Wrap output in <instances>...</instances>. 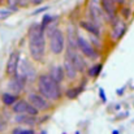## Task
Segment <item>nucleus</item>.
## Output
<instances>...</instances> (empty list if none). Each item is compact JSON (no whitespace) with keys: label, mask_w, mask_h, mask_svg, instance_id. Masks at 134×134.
Masks as SVG:
<instances>
[{"label":"nucleus","mask_w":134,"mask_h":134,"mask_svg":"<svg viewBox=\"0 0 134 134\" xmlns=\"http://www.w3.org/2000/svg\"><path fill=\"white\" fill-rule=\"evenodd\" d=\"M29 51L35 61L43 60L46 53L44 30L38 24H34L29 30Z\"/></svg>","instance_id":"1"},{"label":"nucleus","mask_w":134,"mask_h":134,"mask_svg":"<svg viewBox=\"0 0 134 134\" xmlns=\"http://www.w3.org/2000/svg\"><path fill=\"white\" fill-rule=\"evenodd\" d=\"M38 90L48 100H59L61 98L60 83L55 81L49 74H42L38 78Z\"/></svg>","instance_id":"2"},{"label":"nucleus","mask_w":134,"mask_h":134,"mask_svg":"<svg viewBox=\"0 0 134 134\" xmlns=\"http://www.w3.org/2000/svg\"><path fill=\"white\" fill-rule=\"evenodd\" d=\"M48 37H49V48L55 55H61L64 48H65V38L64 34L60 29L57 27H51L48 30Z\"/></svg>","instance_id":"3"},{"label":"nucleus","mask_w":134,"mask_h":134,"mask_svg":"<svg viewBox=\"0 0 134 134\" xmlns=\"http://www.w3.org/2000/svg\"><path fill=\"white\" fill-rule=\"evenodd\" d=\"M27 100L39 111H48L51 108V103L48 102V99L42 94H37V92H30L27 95Z\"/></svg>","instance_id":"4"},{"label":"nucleus","mask_w":134,"mask_h":134,"mask_svg":"<svg viewBox=\"0 0 134 134\" xmlns=\"http://www.w3.org/2000/svg\"><path fill=\"white\" fill-rule=\"evenodd\" d=\"M12 107H13L12 111L14 113H27V115H34V116L39 113V109H37L29 100H17Z\"/></svg>","instance_id":"5"},{"label":"nucleus","mask_w":134,"mask_h":134,"mask_svg":"<svg viewBox=\"0 0 134 134\" xmlns=\"http://www.w3.org/2000/svg\"><path fill=\"white\" fill-rule=\"evenodd\" d=\"M77 47H78V49L86 56V57H89V59H96V57H99V53H98V51L92 47V44L87 42L83 37H81V35H78V39H77Z\"/></svg>","instance_id":"6"},{"label":"nucleus","mask_w":134,"mask_h":134,"mask_svg":"<svg viewBox=\"0 0 134 134\" xmlns=\"http://www.w3.org/2000/svg\"><path fill=\"white\" fill-rule=\"evenodd\" d=\"M66 56H69L70 59H72V61L74 63V65H76V68H77V70L78 72H85V69H86V63H85V60H83V57L76 51V48H73V47H66Z\"/></svg>","instance_id":"7"},{"label":"nucleus","mask_w":134,"mask_h":134,"mask_svg":"<svg viewBox=\"0 0 134 134\" xmlns=\"http://www.w3.org/2000/svg\"><path fill=\"white\" fill-rule=\"evenodd\" d=\"M25 82H26V78L22 74H14L10 78V81L8 82V89L13 91L14 94H18V92L22 91L24 86H25Z\"/></svg>","instance_id":"8"},{"label":"nucleus","mask_w":134,"mask_h":134,"mask_svg":"<svg viewBox=\"0 0 134 134\" xmlns=\"http://www.w3.org/2000/svg\"><path fill=\"white\" fill-rule=\"evenodd\" d=\"M18 61H20V53L18 52H12L8 63H7V74L13 77L14 74H17V69H18Z\"/></svg>","instance_id":"9"},{"label":"nucleus","mask_w":134,"mask_h":134,"mask_svg":"<svg viewBox=\"0 0 134 134\" xmlns=\"http://www.w3.org/2000/svg\"><path fill=\"white\" fill-rule=\"evenodd\" d=\"M89 10H90V16H91V18H92V22L100 27V26H102V16H103V12H102V9L99 8L98 3L91 1L89 4Z\"/></svg>","instance_id":"10"},{"label":"nucleus","mask_w":134,"mask_h":134,"mask_svg":"<svg viewBox=\"0 0 134 134\" xmlns=\"http://www.w3.org/2000/svg\"><path fill=\"white\" fill-rule=\"evenodd\" d=\"M100 3L104 13L107 14V18L109 21H113L116 18V3L113 0H102Z\"/></svg>","instance_id":"11"},{"label":"nucleus","mask_w":134,"mask_h":134,"mask_svg":"<svg viewBox=\"0 0 134 134\" xmlns=\"http://www.w3.org/2000/svg\"><path fill=\"white\" fill-rule=\"evenodd\" d=\"M64 70H65V76L69 80H74L77 73H78L74 63L72 61V59L69 56H65V59H64Z\"/></svg>","instance_id":"12"},{"label":"nucleus","mask_w":134,"mask_h":134,"mask_svg":"<svg viewBox=\"0 0 134 134\" xmlns=\"http://www.w3.org/2000/svg\"><path fill=\"white\" fill-rule=\"evenodd\" d=\"M126 31V25L124 22H120V21H115V25H113V29H112V33H111V37L113 41H119L122 38V35L125 34Z\"/></svg>","instance_id":"13"},{"label":"nucleus","mask_w":134,"mask_h":134,"mask_svg":"<svg viewBox=\"0 0 134 134\" xmlns=\"http://www.w3.org/2000/svg\"><path fill=\"white\" fill-rule=\"evenodd\" d=\"M49 76H51V77H52L55 81H57L59 83H61V82H63V80H64V76H65L64 66H60V65H53V66L51 68Z\"/></svg>","instance_id":"14"},{"label":"nucleus","mask_w":134,"mask_h":134,"mask_svg":"<svg viewBox=\"0 0 134 134\" xmlns=\"http://www.w3.org/2000/svg\"><path fill=\"white\" fill-rule=\"evenodd\" d=\"M14 120H16V122L26 124V125H34L37 122V117L34 115H27V113H17Z\"/></svg>","instance_id":"15"},{"label":"nucleus","mask_w":134,"mask_h":134,"mask_svg":"<svg viewBox=\"0 0 134 134\" xmlns=\"http://www.w3.org/2000/svg\"><path fill=\"white\" fill-rule=\"evenodd\" d=\"M81 26L82 29H85L86 31H89L91 35H96V37H100V27L98 25H95L94 22H87V21H82L81 22Z\"/></svg>","instance_id":"16"},{"label":"nucleus","mask_w":134,"mask_h":134,"mask_svg":"<svg viewBox=\"0 0 134 134\" xmlns=\"http://www.w3.org/2000/svg\"><path fill=\"white\" fill-rule=\"evenodd\" d=\"M22 76L27 80V78H33L34 76H35V70H34V68L29 64V61L27 60H24V63H22Z\"/></svg>","instance_id":"17"},{"label":"nucleus","mask_w":134,"mask_h":134,"mask_svg":"<svg viewBox=\"0 0 134 134\" xmlns=\"http://www.w3.org/2000/svg\"><path fill=\"white\" fill-rule=\"evenodd\" d=\"M1 100H3V103H4L5 105L10 107V105H13V104L17 102V98H16L14 92H13V94H10V92H4V94L1 95Z\"/></svg>","instance_id":"18"},{"label":"nucleus","mask_w":134,"mask_h":134,"mask_svg":"<svg viewBox=\"0 0 134 134\" xmlns=\"http://www.w3.org/2000/svg\"><path fill=\"white\" fill-rule=\"evenodd\" d=\"M102 69H103V64H95V65L90 66V69H89V76H90V77H92V78L98 77V76L100 74Z\"/></svg>","instance_id":"19"},{"label":"nucleus","mask_w":134,"mask_h":134,"mask_svg":"<svg viewBox=\"0 0 134 134\" xmlns=\"http://www.w3.org/2000/svg\"><path fill=\"white\" fill-rule=\"evenodd\" d=\"M82 90H83V85H81L80 87H73V89H69L66 91V96L69 98V99H76L81 92H82Z\"/></svg>","instance_id":"20"},{"label":"nucleus","mask_w":134,"mask_h":134,"mask_svg":"<svg viewBox=\"0 0 134 134\" xmlns=\"http://www.w3.org/2000/svg\"><path fill=\"white\" fill-rule=\"evenodd\" d=\"M12 133L14 134H34L35 130L34 129H27V128H14L12 130Z\"/></svg>","instance_id":"21"},{"label":"nucleus","mask_w":134,"mask_h":134,"mask_svg":"<svg viewBox=\"0 0 134 134\" xmlns=\"http://www.w3.org/2000/svg\"><path fill=\"white\" fill-rule=\"evenodd\" d=\"M52 20H53V17H51L49 14H44V17H43V20H42V25H41V26L43 27V30L49 25V22H51Z\"/></svg>","instance_id":"22"},{"label":"nucleus","mask_w":134,"mask_h":134,"mask_svg":"<svg viewBox=\"0 0 134 134\" xmlns=\"http://www.w3.org/2000/svg\"><path fill=\"white\" fill-rule=\"evenodd\" d=\"M121 13H122V17H124L125 20H128V18H130V16H132V10H130L129 8H126V7H124V8H122V10H121Z\"/></svg>","instance_id":"23"},{"label":"nucleus","mask_w":134,"mask_h":134,"mask_svg":"<svg viewBox=\"0 0 134 134\" xmlns=\"http://www.w3.org/2000/svg\"><path fill=\"white\" fill-rule=\"evenodd\" d=\"M7 126H8L7 120L4 119V116H0V132H4L7 129Z\"/></svg>","instance_id":"24"},{"label":"nucleus","mask_w":134,"mask_h":134,"mask_svg":"<svg viewBox=\"0 0 134 134\" xmlns=\"http://www.w3.org/2000/svg\"><path fill=\"white\" fill-rule=\"evenodd\" d=\"M99 95H100L102 100L105 103V102H107V98H105V94H104V90H103V89H99Z\"/></svg>","instance_id":"25"},{"label":"nucleus","mask_w":134,"mask_h":134,"mask_svg":"<svg viewBox=\"0 0 134 134\" xmlns=\"http://www.w3.org/2000/svg\"><path fill=\"white\" fill-rule=\"evenodd\" d=\"M47 9H48V7H44V8H41V9L35 10V12H34V14H38V13H41V12H44V10H47Z\"/></svg>","instance_id":"26"},{"label":"nucleus","mask_w":134,"mask_h":134,"mask_svg":"<svg viewBox=\"0 0 134 134\" xmlns=\"http://www.w3.org/2000/svg\"><path fill=\"white\" fill-rule=\"evenodd\" d=\"M30 1H31V3L34 4V5H39V4H41V3H42L43 0H30Z\"/></svg>","instance_id":"27"},{"label":"nucleus","mask_w":134,"mask_h":134,"mask_svg":"<svg viewBox=\"0 0 134 134\" xmlns=\"http://www.w3.org/2000/svg\"><path fill=\"white\" fill-rule=\"evenodd\" d=\"M115 3H117V4H124L125 3V0H113Z\"/></svg>","instance_id":"28"}]
</instances>
